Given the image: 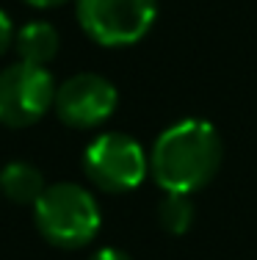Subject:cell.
<instances>
[{
  "instance_id": "1",
  "label": "cell",
  "mask_w": 257,
  "mask_h": 260,
  "mask_svg": "<svg viewBox=\"0 0 257 260\" xmlns=\"http://www.w3.org/2000/svg\"><path fill=\"white\" fill-rule=\"evenodd\" d=\"M224 144L205 119H182L166 127L152 144L150 175L166 194L202 191L222 169Z\"/></svg>"
},
{
  "instance_id": "2",
  "label": "cell",
  "mask_w": 257,
  "mask_h": 260,
  "mask_svg": "<svg viewBox=\"0 0 257 260\" xmlns=\"http://www.w3.org/2000/svg\"><path fill=\"white\" fill-rule=\"evenodd\" d=\"M33 221L39 235L58 249H81L91 244L102 227L97 200L78 183L47 185L33 205Z\"/></svg>"
},
{
  "instance_id": "3",
  "label": "cell",
  "mask_w": 257,
  "mask_h": 260,
  "mask_svg": "<svg viewBox=\"0 0 257 260\" xmlns=\"http://www.w3.org/2000/svg\"><path fill=\"white\" fill-rule=\"evenodd\" d=\"M158 0H78V20L91 42L102 47L136 45L152 28Z\"/></svg>"
},
{
  "instance_id": "4",
  "label": "cell",
  "mask_w": 257,
  "mask_h": 260,
  "mask_svg": "<svg viewBox=\"0 0 257 260\" xmlns=\"http://www.w3.org/2000/svg\"><path fill=\"white\" fill-rule=\"evenodd\" d=\"M83 172L105 194H125L144 183L146 155L136 139L125 133H102L86 147Z\"/></svg>"
},
{
  "instance_id": "5",
  "label": "cell",
  "mask_w": 257,
  "mask_h": 260,
  "mask_svg": "<svg viewBox=\"0 0 257 260\" xmlns=\"http://www.w3.org/2000/svg\"><path fill=\"white\" fill-rule=\"evenodd\" d=\"M56 80L45 67L11 64L0 70V125L20 130L39 122L56 103Z\"/></svg>"
},
{
  "instance_id": "6",
  "label": "cell",
  "mask_w": 257,
  "mask_h": 260,
  "mask_svg": "<svg viewBox=\"0 0 257 260\" xmlns=\"http://www.w3.org/2000/svg\"><path fill=\"white\" fill-rule=\"evenodd\" d=\"M116 94L114 83L94 72H81V75L66 78L56 91L53 111L66 127L75 130H91L100 127L116 108Z\"/></svg>"
},
{
  "instance_id": "7",
  "label": "cell",
  "mask_w": 257,
  "mask_h": 260,
  "mask_svg": "<svg viewBox=\"0 0 257 260\" xmlns=\"http://www.w3.org/2000/svg\"><path fill=\"white\" fill-rule=\"evenodd\" d=\"M58 30L50 22H28L14 36V53L22 64L45 67L58 55Z\"/></svg>"
},
{
  "instance_id": "8",
  "label": "cell",
  "mask_w": 257,
  "mask_h": 260,
  "mask_svg": "<svg viewBox=\"0 0 257 260\" xmlns=\"http://www.w3.org/2000/svg\"><path fill=\"white\" fill-rule=\"evenodd\" d=\"M45 177L33 164L25 160H11L0 169V191L9 202L17 205H36L39 197L45 194Z\"/></svg>"
},
{
  "instance_id": "9",
  "label": "cell",
  "mask_w": 257,
  "mask_h": 260,
  "mask_svg": "<svg viewBox=\"0 0 257 260\" xmlns=\"http://www.w3.org/2000/svg\"><path fill=\"white\" fill-rule=\"evenodd\" d=\"M158 221L171 235H182L194 224V202L188 194H166L158 202Z\"/></svg>"
},
{
  "instance_id": "10",
  "label": "cell",
  "mask_w": 257,
  "mask_h": 260,
  "mask_svg": "<svg viewBox=\"0 0 257 260\" xmlns=\"http://www.w3.org/2000/svg\"><path fill=\"white\" fill-rule=\"evenodd\" d=\"M14 36H17V34H14V25H11L9 14L0 9V55L9 50L11 45H14Z\"/></svg>"
},
{
  "instance_id": "11",
  "label": "cell",
  "mask_w": 257,
  "mask_h": 260,
  "mask_svg": "<svg viewBox=\"0 0 257 260\" xmlns=\"http://www.w3.org/2000/svg\"><path fill=\"white\" fill-rule=\"evenodd\" d=\"M89 260H130V255H125L122 249H111V246H108V249L94 252V255H91Z\"/></svg>"
},
{
  "instance_id": "12",
  "label": "cell",
  "mask_w": 257,
  "mask_h": 260,
  "mask_svg": "<svg viewBox=\"0 0 257 260\" xmlns=\"http://www.w3.org/2000/svg\"><path fill=\"white\" fill-rule=\"evenodd\" d=\"M25 3L33 6V9H56V6H64L69 0H25Z\"/></svg>"
}]
</instances>
